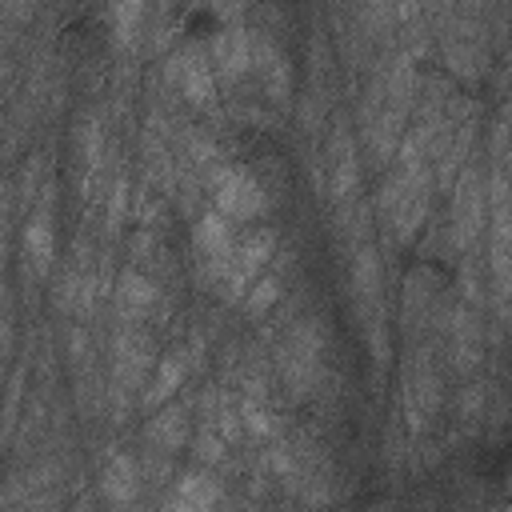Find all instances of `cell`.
Instances as JSON below:
<instances>
[{"label":"cell","mask_w":512,"mask_h":512,"mask_svg":"<svg viewBox=\"0 0 512 512\" xmlns=\"http://www.w3.org/2000/svg\"><path fill=\"white\" fill-rule=\"evenodd\" d=\"M320 348H324V332L316 324H296L280 352H276V368H280V380L288 388L292 400H304L320 388V376H324V364H320Z\"/></svg>","instance_id":"obj_1"},{"label":"cell","mask_w":512,"mask_h":512,"mask_svg":"<svg viewBox=\"0 0 512 512\" xmlns=\"http://www.w3.org/2000/svg\"><path fill=\"white\" fill-rule=\"evenodd\" d=\"M208 192H212V208H220L228 220L236 224H248V220H260L268 212V192L264 184L240 168V164H216L208 172Z\"/></svg>","instance_id":"obj_2"},{"label":"cell","mask_w":512,"mask_h":512,"mask_svg":"<svg viewBox=\"0 0 512 512\" xmlns=\"http://www.w3.org/2000/svg\"><path fill=\"white\" fill-rule=\"evenodd\" d=\"M232 224L236 220H228L220 208H208V212H200V220L192 228V248H196V260H200V276L216 288L232 272V260H236L240 240H236Z\"/></svg>","instance_id":"obj_3"},{"label":"cell","mask_w":512,"mask_h":512,"mask_svg":"<svg viewBox=\"0 0 512 512\" xmlns=\"http://www.w3.org/2000/svg\"><path fill=\"white\" fill-rule=\"evenodd\" d=\"M164 76L176 84V92L196 108V112H204V108H212L216 104V68H212V56H208V48L204 44H180L172 56H168V64H164Z\"/></svg>","instance_id":"obj_4"},{"label":"cell","mask_w":512,"mask_h":512,"mask_svg":"<svg viewBox=\"0 0 512 512\" xmlns=\"http://www.w3.org/2000/svg\"><path fill=\"white\" fill-rule=\"evenodd\" d=\"M444 392H440V372L428 356V348H412L408 364H404V412H408V428L424 432L428 416H436Z\"/></svg>","instance_id":"obj_5"},{"label":"cell","mask_w":512,"mask_h":512,"mask_svg":"<svg viewBox=\"0 0 512 512\" xmlns=\"http://www.w3.org/2000/svg\"><path fill=\"white\" fill-rule=\"evenodd\" d=\"M152 364V340L140 332V324H120L112 336V392L124 396L144 384Z\"/></svg>","instance_id":"obj_6"},{"label":"cell","mask_w":512,"mask_h":512,"mask_svg":"<svg viewBox=\"0 0 512 512\" xmlns=\"http://www.w3.org/2000/svg\"><path fill=\"white\" fill-rule=\"evenodd\" d=\"M484 216H488V188L476 168H464V176L456 180V196H452V240L460 252L476 244Z\"/></svg>","instance_id":"obj_7"},{"label":"cell","mask_w":512,"mask_h":512,"mask_svg":"<svg viewBox=\"0 0 512 512\" xmlns=\"http://www.w3.org/2000/svg\"><path fill=\"white\" fill-rule=\"evenodd\" d=\"M252 72H256L264 96H268L276 108H284V104L292 100V64L284 60V52H280V48L268 40V32H260V28H252Z\"/></svg>","instance_id":"obj_8"},{"label":"cell","mask_w":512,"mask_h":512,"mask_svg":"<svg viewBox=\"0 0 512 512\" xmlns=\"http://www.w3.org/2000/svg\"><path fill=\"white\" fill-rule=\"evenodd\" d=\"M208 56L212 68L224 84H236L252 72V28L244 24H224L212 40H208Z\"/></svg>","instance_id":"obj_9"},{"label":"cell","mask_w":512,"mask_h":512,"mask_svg":"<svg viewBox=\"0 0 512 512\" xmlns=\"http://www.w3.org/2000/svg\"><path fill=\"white\" fill-rule=\"evenodd\" d=\"M328 188H332V200L340 204H348L360 188V160H356V148L344 124H336L328 140Z\"/></svg>","instance_id":"obj_10"},{"label":"cell","mask_w":512,"mask_h":512,"mask_svg":"<svg viewBox=\"0 0 512 512\" xmlns=\"http://www.w3.org/2000/svg\"><path fill=\"white\" fill-rule=\"evenodd\" d=\"M160 300V284L144 276L140 268H124L116 276V316L120 324H140Z\"/></svg>","instance_id":"obj_11"},{"label":"cell","mask_w":512,"mask_h":512,"mask_svg":"<svg viewBox=\"0 0 512 512\" xmlns=\"http://www.w3.org/2000/svg\"><path fill=\"white\" fill-rule=\"evenodd\" d=\"M20 256H24V272L28 276H44L52 268L56 256V232H52V216L48 208H36L20 232Z\"/></svg>","instance_id":"obj_12"},{"label":"cell","mask_w":512,"mask_h":512,"mask_svg":"<svg viewBox=\"0 0 512 512\" xmlns=\"http://www.w3.org/2000/svg\"><path fill=\"white\" fill-rule=\"evenodd\" d=\"M428 204H432V172L424 168V172L416 176V184L408 188V196L400 200V208L388 216L396 244H412V240H416V232H420L424 220H428Z\"/></svg>","instance_id":"obj_13"},{"label":"cell","mask_w":512,"mask_h":512,"mask_svg":"<svg viewBox=\"0 0 512 512\" xmlns=\"http://www.w3.org/2000/svg\"><path fill=\"white\" fill-rule=\"evenodd\" d=\"M196 368V360H192V352L184 348V352H168L156 368H152V376H148V384H144V396H140V404L148 408V412H156L164 400H172L176 392H180V384L188 380V372Z\"/></svg>","instance_id":"obj_14"},{"label":"cell","mask_w":512,"mask_h":512,"mask_svg":"<svg viewBox=\"0 0 512 512\" xmlns=\"http://www.w3.org/2000/svg\"><path fill=\"white\" fill-rule=\"evenodd\" d=\"M140 464L128 456V452H112L104 472H100V492L112 508H132L136 496H140Z\"/></svg>","instance_id":"obj_15"},{"label":"cell","mask_w":512,"mask_h":512,"mask_svg":"<svg viewBox=\"0 0 512 512\" xmlns=\"http://www.w3.org/2000/svg\"><path fill=\"white\" fill-rule=\"evenodd\" d=\"M380 284H384V276H380V256H376L368 244L356 248V256H352V300H356L360 316H368V312L380 308Z\"/></svg>","instance_id":"obj_16"},{"label":"cell","mask_w":512,"mask_h":512,"mask_svg":"<svg viewBox=\"0 0 512 512\" xmlns=\"http://www.w3.org/2000/svg\"><path fill=\"white\" fill-rule=\"evenodd\" d=\"M144 440L148 448L156 452H180L188 444V412L180 404H168V408H156L152 420L144 424Z\"/></svg>","instance_id":"obj_17"},{"label":"cell","mask_w":512,"mask_h":512,"mask_svg":"<svg viewBox=\"0 0 512 512\" xmlns=\"http://www.w3.org/2000/svg\"><path fill=\"white\" fill-rule=\"evenodd\" d=\"M472 32V24L464 20L452 36L444 32V64L456 72V76H464V80H472V76H480L484 72V44L476 40V36H468Z\"/></svg>","instance_id":"obj_18"},{"label":"cell","mask_w":512,"mask_h":512,"mask_svg":"<svg viewBox=\"0 0 512 512\" xmlns=\"http://www.w3.org/2000/svg\"><path fill=\"white\" fill-rule=\"evenodd\" d=\"M224 496H220V488H216V480L204 472V468H188V472H180V480H176V488H172V496L164 500L168 508H192V512H200V508H212V504H220Z\"/></svg>","instance_id":"obj_19"},{"label":"cell","mask_w":512,"mask_h":512,"mask_svg":"<svg viewBox=\"0 0 512 512\" xmlns=\"http://www.w3.org/2000/svg\"><path fill=\"white\" fill-rule=\"evenodd\" d=\"M140 20H144V0H112V44L132 48L140 36Z\"/></svg>","instance_id":"obj_20"},{"label":"cell","mask_w":512,"mask_h":512,"mask_svg":"<svg viewBox=\"0 0 512 512\" xmlns=\"http://www.w3.org/2000/svg\"><path fill=\"white\" fill-rule=\"evenodd\" d=\"M76 144H80V160H84V184H92V176L104 164V128H100L96 116H84V124L76 132Z\"/></svg>","instance_id":"obj_21"},{"label":"cell","mask_w":512,"mask_h":512,"mask_svg":"<svg viewBox=\"0 0 512 512\" xmlns=\"http://www.w3.org/2000/svg\"><path fill=\"white\" fill-rule=\"evenodd\" d=\"M240 420H244V436H252V440H272V432H276V420L260 396H240Z\"/></svg>","instance_id":"obj_22"},{"label":"cell","mask_w":512,"mask_h":512,"mask_svg":"<svg viewBox=\"0 0 512 512\" xmlns=\"http://www.w3.org/2000/svg\"><path fill=\"white\" fill-rule=\"evenodd\" d=\"M428 308H432V288H428V280L424 276H408L404 280V320L408 324H420L424 316H428Z\"/></svg>","instance_id":"obj_23"},{"label":"cell","mask_w":512,"mask_h":512,"mask_svg":"<svg viewBox=\"0 0 512 512\" xmlns=\"http://www.w3.org/2000/svg\"><path fill=\"white\" fill-rule=\"evenodd\" d=\"M276 300H280V280L268 272V276H256V284L248 288V296H244L240 304H244V312H248V316H264Z\"/></svg>","instance_id":"obj_24"},{"label":"cell","mask_w":512,"mask_h":512,"mask_svg":"<svg viewBox=\"0 0 512 512\" xmlns=\"http://www.w3.org/2000/svg\"><path fill=\"white\" fill-rule=\"evenodd\" d=\"M340 240L352 244V248H364V240H368V204L352 200V208L340 212Z\"/></svg>","instance_id":"obj_25"},{"label":"cell","mask_w":512,"mask_h":512,"mask_svg":"<svg viewBox=\"0 0 512 512\" xmlns=\"http://www.w3.org/2000/svg\"><path fill=\"white\" fill-rule=\"evenodd\" d=\"M192 456H196L200 464H220V460L228 456V440L220 436L216 424H204V428H200V436L192 440Z\"/></svg>","instance_id":"obj_26"},{"label":"cell","mask_w":512,"mask_h":512,"mask_svg":"<svg viewBox=\"0 0 512 512\" xmlns=\"http://www.w3.org/2000/svg\"><path fill=\"white\" fill-rule=\"evenodd\" d=\"M124 216H128V180L124 176H116V184H112V192H108V232H120V224H124Z\"/></svg>","instance_id":"obj_27"},{"label":"cell","mask_w":512,"mask_h":512,"mask_svg":"<svg viewBox=\"0 0 512 512\" xmlns=\"http://www.w3.org/2000/svg\"><path fill=\"white\" fill-rule=\"evenodd\" d=\"M480 412H484V384L480 380H468L460 388V396H456V416L460 420H476Z\"/></svg>","instance_id":"obj_28"},{"label":"cell","mask_w":512,"mask_h":512,"mask_svg":"<svg viewBox=\"0 0 512 512\" xmlns=\"http://www.w3.org/2000/svg\"><path fill=\"white\" fill-rule=\"evenodd\" d=\"M128 252H132L136 260H156V256H160V240H156L148 228H140V232L128 240Z\"/></svg>","instance_id":"obj_29"},{"label":"cell","mask_w":512,"mask_h":512,"mask_svg":"<svg viewBox=\"0 0 512 512\" xmlns=\"http://www.w3.org/2000/svg\"><path fill=\"white\" fill-rule=\"evenodd\" d=\"M4 8H8V20H28L32 16V4L28 0H8Z\"/></svg>","instance_id":"obj_30"},{"label":"cell","mask_w":512,"mask_h":512,"mask_svg":"<svg viewBox=\"0 0 512 512\" xmlns=\"http://www.w3.org/2000/svg\"><path fill=\"white\" fill-rule=\"evenodd\" d=\"M448 4H456V0H420V8H448Z\"/></svg>","instance_id":"obj_31"}]
</instances>
